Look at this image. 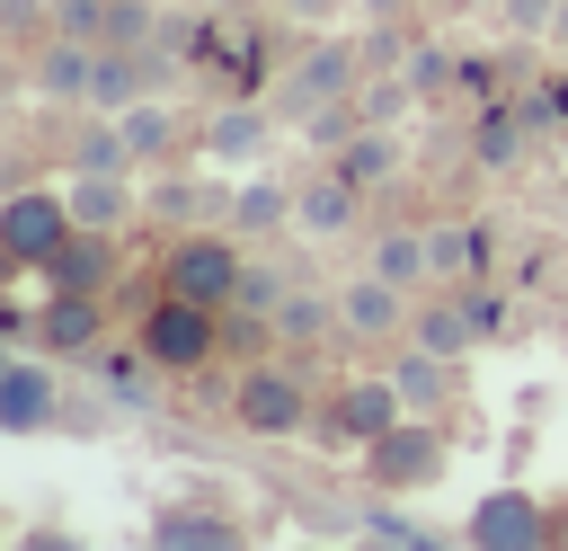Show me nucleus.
<instances>
[{
    "mask_svg": "<svg viewBox=\"0 0 568 551\" xmlns=\"http://www.w3.org/2000/svg\"><path fill=\"white\" fill-rule=\"evenodd\" d=\"M337 169H346V178L373 196V187H390V178H399V142H390L382 124H355V133L337 142Z\"/></svg>",
    "mask_w": 568,
    "mask_h": 551,
    "instance_id": "obj_21",
    "label": "nucleus"
},
{
    "mask_svg": "<svg viewBox=\"0 0 568 551\" xmlns=\"http://www.w3.org/2000/svg\"><path fill=\"white\" fill-rule=\"evenodd\" d=\"M142 213H231V196H222V187H186V178H160V187H142Z\"/></svg>",
    "mask_w": 568,
    "mask_h": 551,
    "instance_id": "obj_26",
    "label": "nucleus"
},
{
    "mask_svg": "<svg viewBox=\"0 0 568 551\" xmlns=\"http://www.w3.org/2000/svg\"><path fill=\"white\" fill-rule=\"evenodd\" d=\"M115 231H71L53 258H44V293H115Z\"/></svg>",
    "mask_w": 568,
    "mask_h": 551,
    "instance_id": "obj_14",
    "label": "nucleus"
},
{
    "mask_svg": "<svg viewBox=\"0 0 568 551\" xmlns=\"http://www.w3.org/2000/svg\"><path fill=\"white\" fill-rule=\"evenodd\" d=\"M240 276H248V258H240L222 231H186V240L160 258V293H186V302H204V311H231V302H240Z\"/></svg>",
    "mask_w": 568,
    "mask_h": 551,
    "instance_id": "obj_4",
    "label": "nucleus"
},
{
    "mask_svg": "<svg viewBox=\"0 0 568 551\" xmlns=\"http://www.w3.org/2000/svg\"><path fill=\"white\" fill-rule=\"evenodd\" d=\"M115 124H124V142H133V160H151V169H160V160H178V107H160V98H142V107H124Z\"/></svg>",
    "mask_w": 568,
    "mask_h": 551,
    "instance_id": "obj_23",
    "label": "nucleus"
},
{
    "mask_svg": "<svg viewBox=\"0 0 568 551\" xmlns=\"http://www.w3.org/2000/svg\"><path fill=\"white\" fill-rule=\"evenodd\" d=\"M151 542H160V551H231L240 524L213 515V507H160V515H151Z\"/></svg>",
    "mask_w": 568,
    "mask_h": 551,
    "instance_id": "obj_19",
    "label": "nucleus"
},
{
    "mask_svg": "<svg viewBox=\"0 0 568 551\" xmlns=\"http://www.w3.org/2000/svg\"><path fill=\"white\" fill-rule=\"evenodd\" d=\"M71 231H80V213H71L62 187H9V204H0V258H9L18 276H44V258H53Z\"/></svg>",
    "mask_w": 568,
    "mask_h": 551,
    "instance_id": "obj_2",
    "label": "nucleus"
},
{
    "mask_svg": "<svg viewBox=\"0 0 568 551\" xmlns=\"http://www.w3.org/2000/svg\"><path fill=\"white\" fill-rule=\"evenodd\" d=\"M550 44H568V0H559V18H550Z\"/></svg>",
    "mask_w": 568,
    "mask_h": 551,
    "instance_id": "obj_35",
    "label": "nucleus"
},
{
    "mask_svg": "<svg viewBox=\"0 0 568 551\" xmlns=\"http://www.w3.org/2000/svg\"><path fill=\"white\" fill-rule=\"evenodd\" d=\"M559 524H550V507L532 498V489H488L470 515H462V542H479V551H541Z\"/></svg>",
    "mask_w": 568,
    "mask_h": 551,
    "instance_id": "obj_7",
    "label": "nucleus"
},
{
    "mask_svg": "<svg viewBox=\"0 0 568 551\" xmlns=\"http://www.w3.org/2000/svg\"><path fill=\"white\" fill-rule=\"evenodd\" d=\"M390 9H399V0H364V18H390Z\"/></svg>",
    "mask_w": 568,
    "mask_h": 551,
    "instance_id": "obj_36",
    "label": "nucleus"
},
{
    "mask_svg": "<svg viewBox=\"0 0 568 551\" xmlns=\"http://www.w3.org/2000/svg\"><path fill=\"white\" fill-rule=\"evenodd\" d=\"M231 222H240V231H284V222H293V187H284V178H248V187L231 196Z\"/></svg>",
    "mask_w": 568,
    "mask_h": 551,
    "instance_id": "obj_25",
    "label": "nucleus"
},
{
    "mask_svg": "<svg viewBox=\"0 0 568 551\" xmlns=\"http://www.w3.org/2000/svg\"><path fill=\"white\" fill-rule=\"evenodd\" d=\"M355 533L399 542V551H426V542H435V524H408V515H390V507H364V515H355Z\"/></svg>",
    "mask_w": 568,
    "mask_h": 551,
    "instance_id": "obj_27",
    "label": "nucleus"
},
{
    "mask_svg": "<svg viewBox=\"0 0 568 551\" xmlns=\"http://www.w3.org/2000/svg\"><path fill=\"white\" fill-rule=\"evenodd\" d=\"M355 80H364V53H355L346 36H328V44H311V53L284 71V98H275V116H284V124H311L320 107L355 98Z\"/></svg>",
    "mask_w": 568,
    "mask_h": 551,
    "instance_id": "obj_5",
    "label": "nucleus"
},
{
    "mask_svg": "<svg viewBox=\"0 0 568 551\" xmlns=\"http://www.w3.org/2000/svg\"><path fill=\"white\" fill-rule=\"evenodd\" d=\"M222 311H204V302H186V293H151L142 302V320H133V355L142 364H160V373H204L213 355H222Z\"/></svg>",
    "mask_w": 568,
    "mask_h": 551,
    "instance_id": "obj_1",
    "label": "nucleus"
},
{
    "mask_svg": "<svg viewBox=\"0 0 568 551\" xmlns=\"http://www.w3.org/2000/svg\"><path fill=\"white\" fill-rule=\"evenodd\" d=\"M355 462H364L373 498H426V489L444 480V435H435V418H399V427L373 435Z\"/></svg>",
    "mask_w": 568,
    "mask_h": 551,
    "instance_id": "obj_3",
    "label": "nucleus"
},
{
    "mask_svg": "<svg viewBox=\"0 0 568 551\" xmlns=\"http://www.w3.org/2000/svg\"><path fill=\"white\" fill-rule=\"evenodd\" d=\"M151 36H160L151 0H115V18H106V44H151Z\"/></svg>",
    "mask_w": 568,
    "mask_h": 551,
    "instance_id": "obj_29",
    "label": "nucleus"
},
{
    "mask_svg": "<svg viewBox=\"0 0 568 551\" xmlns=\"http://www.w3.org/2000/svg\"><path fill=\"white\" fill-rule=\"evenodd\" d=\"M213 9H257V0H213Z\"/></svg>",
    "mask_w": 568,
    "mask_h": 551,
    "instance_id": "obj_37",
    "label": "nucleus"
},
{
    "mask_svg": "<svg viewBox=\"0 0 568 551\" xmlns=\"http://www.w3.org/2000/svg\"><path fill=\"white\" fill-rule=\"evenodd\" d=\"M89 80H98V44L89 36H44L36 53H27V89L36 98H53V107H89Z\"/></svg>",
    "mask_w": 568,
    "mask_h": 551,
    "instance_id": "obj_10",
    "label": "nucleus"
},
{
    "mask_svg": "<svg viewBox=\"0 0 568 551\" xmlns=\"http://www.w3.org/2000/svg\"><path fill=\"white\" fill-rule=\"evenodd\" d=\"M53 418H62L53 355H9L0 364V435H44Z\"/></svg>",
    "mask_w": 568,
    "mask_h": 551,
    "instance_id": "obj_9",
    "label": "nucleus"
},
{
    "mask_svg": "<svg viewBox=\"0 0 568 551\" xmlns=\"http://www.w3.org/2000/svg\"><path fill=\"white\" fill-rule=\"evenodd\" d=\"M71 169H106V178H133V142H124V124L115 116H80V133H71Z\"/></svg>",
    "mask_w": 568,
    "mask_h": 551,
    "instance_id": "obj_20",
    "label": "nucleus"
},
{
    "mask_svg": "<svg viewBox=\"0 0 568 551\" xmlns=\"http://www.w3.org/2000/svg\"><path fill=\"white\" fill-rule=\"evenodd\" d=\"M275 124H284L275 107L231 98V107H213V116H204V151H213V160H257V151L275 142Z\"/></svg>",
    "mask_w": 568,
    "mask_h": 551,
    "instance_id": "obj_15",
    "label": "nucleus"
},
{
    "mask_svg": "<svg viewBox=\"0 0 568 551\" xmlns=\"http://www.w3.org/2000/svg\"><path fill=\"white\" fill-rule=\"evenodd\" d=\"M399 418H408L399 382H390V373H364V382H346V391H337V409H328V444H355V453H364V444H373V435H390Z\"/></svg>",
    "mask_w": 568,
    "mask_h": 551,
    "instance_id": "obj_12",
    "label": "nucleus"
},
{
    "mask_svg": "<svg viewBox=\"0 0 568 551\" xmlns=\"http://www.w3.org/2000/svg\"><path fill=\"white\" fill-rule=\"evenodd\" d=\"M444 80H453V62H444L435 44H426V53H408V89H417V98H426V89H444Z\"/></svg>",
    "mask_w": 568,
    "mask_h": 551,
    "instance_id": "obj_32",
    "label": "nucleus"
},
{
    "mask_svg": "<svg viewBox=\"0 0 568 551\" xmlns=\"http://www.w3.org/2000/svg\"><path fill=\"white\" fill-rule=\"evenodd\" d=\"M497 18H506L515 36H550V18H559V0H497Z\"/></svg>",
    "mask_w": 568,
    "mask_h": 551,
    "instance_id": "obj_31",
    "label": "nucleus"
},
{
    "mask_svg": "<svg viewBox=\"0 0 568 551\" xmlns=\"http://www.w3.org/2000/svg\"><path fill=\"white\" fill-rule=\"evenodd\" d=\"M106 18H115V0H53V27H62V36L106 44Z\"/></svg>",
    "mask_w": 568,
    "mask_h": 551,
    "instance_id": "obj_28",
    "label": "nucleus"
},
{
    "mask_svg": "<svg viewBox=\"0 0 568 551\" xmlns=\"http://www.w3.org/2000/svg\"><path fill=\"white\" fill-rule=\"evenodd\" d=\"M231 418L248 427V435H302L311 427V391H302V373L293 364H248L240 382H231Z\"/></svg>",
    "mask_w": 568,
    "mask_h": 551,
    "instance_id": "obj_6",
    "label": "nucleus"
},
{
    "mask_svg": "<svg viewBox=\"0 0 568 551\" xmlns=\"http://www.w3.org/2000/svg\"><path fill=\"white\" fill-rule=\"evenodd\" d=\"M355 222H364V187H355L337 160L293 187V231H302V240H337V231H355Z\"/></svg>",
    "mask_w": 568,
    "mask_h": 551,
    "instance_id": "obj_11",
    "label": "nucleus"
},
{
    "mask_svg": "<svg viewBox=\"0 0 568 551\" xmlns=\"http://www.w3.org/2000/svg\"><path fill=\"white\" fill-rule=\"evenodd\" d=\"M62 196H71V213H80V231H115V222H133V178L71 169V178H62Z\"/></svg>",
    "mask_w": 568,
    "mask_h": 551,
    "instance_id": "obj_18",
    "label": "nucleus"
},
{
    "mask_svg": "<svg viewBox=\"0 0 568 551\" xmlns=\"http://www.w3.org/2000/svg\"><path fill=\"white\" fill-rule=\"evenodd\" d=\"M98 329H106V293H44V311L27 320V338H36L53 364H62V355H89Z\"/></svg>",
    "mask_w": 568,
    "mask_h": 551,
    "instance_id": "obj_13",
    "label": "nucleus"
},
{
    "mask_svg": "<svg viewBox=\"0 0 568 551\" xmlns=\"http://www.w3.org/2000/svg\"><path fill=\"white\" fill-rule=\"evenodd\" d=\"M408 284H390L382 267L373 276H355V284H337V338H355V347H382V338H399L408 329Z\"/></svg>",
    "mask_w": 568,
    "mask_h": 551,
    "instance_id": "obj_8",
    "label": "nucleus"
},
{
    "mask_svg": "<svg viewBox=\"0 0 568 551\" xmlns=\"http://www.w3.org/2000/svg\"><path fill=\"white\" fill-rule=\"evenodd\" d=\"M390 382H399L408 418H444V409H453V355H435V347H417V338H408V355L390 364Z\"/></svg>",
    "mask_w": 568,
    "mask_h": 551,
    "instance_id": "obj_17",
    "label": "nucleus"
},
{
    "mask_svg": "<svg viewBox=\"0 0 568 551\" xmlns=\"http://www.w3.org/2000/svg\"><path fill=\"white\" fill-rule=\"evenodd\" d=\"M408 338H417V347H435V355H453V364H462V355H470V347H479V320H470V302H462V293H426V302H417V311H408Z\"/></svg>",
    "mask_w": 568,
    "mask_h": 551,
    "instance_id": "obj_16",
    "label": "nucleus"
},
{
    "mask_svg": "<svg viewBox=\"0 0 568 551\" xmlns=\"http://www.w3.org/2000/svg\"><path fill=\"white\" fill-rule=\"evenodd\" d=\"M462 302H470V320H479V338H488V329H506V302H488V293H462Z\"/></svg>",
    "mask_w": 568,
    "mask_h": 551,
    "instance_id": "obj_33",
    "label": "nucleus"
},
{
    "mask_svg": "<svg viewBox=\"0 0 568 551\" xmlns=\"http://www.w3.org/2000/svg\"><path fill=\"white\" fill-rule=\"evenodd\" d=\"M373 267H382L390 284L426 293V284H435V231H382V240H373Z\"/></svg>",
    "mask_w": 568,
    "mask_h": 551,
    "instance_id": "obj_22",
    "label": "nucleus"
},
{
    "mask_svg": "<svg viewBox=\"0 0 568 551\" xmlns=\"http://www.w3.org/2000/svg\"><path fill=\"white\" fill-rule=\"evenodd\" d=\"M266 329H275L284 347H320V338L337 329V302H320V293H293V284H284V302L266 311Z\"/></svg>",
    "mask_w": 568,
    "mask_h": 551,
    "instance_id": "obj_24",
    "label": "nucleus"
},
{
    "mask_svg": "<svg viewBox=\"0 0 568 551\" xmlns=\"http://www.w3.org/2000/svg\"><path fill=\"white\" fill-rule=\"evenodd\" d=\"M470 142H479V160H488V169H506V160H515V142H524V124H515V116H488Z\"/></svg>",
    "mask_w": 568,
    "mask_h": 551,
    "instance_id": "obj_30",
    "label": "nucleus"
},
{
    "mask_svg": "<svg viewBox=\"0 0 568 551\" xmlns=\"http://www.w3.org/2000/svg\"><path fill=\"white\" fill-rule=\"evenodd\" d=\"M275 9H284V18H293V27H320V18H328V9H337V0H275Z\"/></svg>",
    "mask_w": 568,
    "mask_h": 551,
    "instance_id": "obj_34",
    "label": "nucleus"
}]
</instances>
